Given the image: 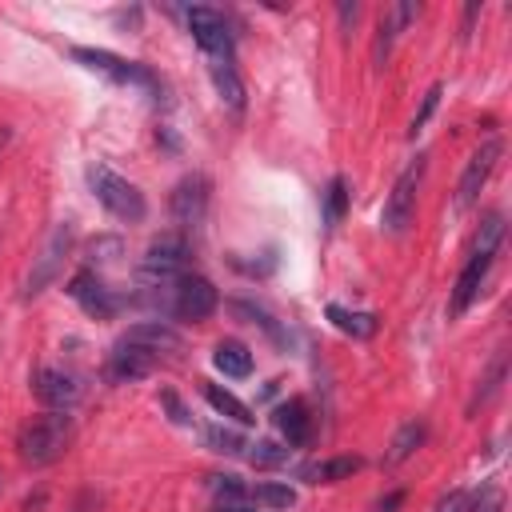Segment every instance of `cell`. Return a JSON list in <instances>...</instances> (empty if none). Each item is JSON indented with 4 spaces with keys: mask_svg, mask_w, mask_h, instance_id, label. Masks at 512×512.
<instances>
[{
    "mask_svg": "<svg viewBox=\"0 0 512 512\" xmlns=\"http://www.w3.org/2000/svg\"><path fill=\"white\" fill-rule=\"evenodd\" d=\"M500 240H504V212H488V216L480 220V228H476L472 252H468V260H464V268H460V276H456V288H452V296H448V316H464L468 304L480 296L484 276H488V268H492V260H496Z\"/></svg>",
    "mask_w": 512,
    "mask_h": 512,
    "instance_id": "6da1fadb",
    "label": "cell"
},
{
    "mask_svg": "<svg viewBox=\"0 0 512 512\" xmlns=\"http://www.w3.org/2000/svg\"><path fill=\"white\" fill-rule=\"evenodd\" d=\"M132 300L164 304V308H168L172 316H180V320H208V316L216 312V304H220L212 280L192 276V272H184V276H176V280H168V284H148V292H144V296H132Z\"/></svg>",
    "mask_w": 512,
    "mask_h": 512,
    "instance_id": "7a4b0ae2",
    "label": "cell"
},
{
    "mask_svg": "<svg viewBox=\"0 0 512 512\" xmlns=\"http://www.w3.org/2000/svg\"><path fill=\"white\" fill-rule=\"evenodd\" d=\"M72 444V416L68 412H44L36 420H28L16 436V448H20V460L32 464V468H44L52 460H60Z\"/></svg>",
    "mask_w": 512,
    "mask_h": 512,
    "instance_id": "3957f363",
    "label": "cell"
},
{
    "mask_svg": "<svg viewBox=\"0 0 512 512\" xmlns=\"http://www.w3.org/2000/svg\"><path fill=\"white\" fill-rule=\"evenodd\" d=\"M88 188H92V196H96L116 220H124V224H140V220L148 216L144 192H140L132 180H124L120 172H112L108 164H88Z\"/></svg>",
    "mask_w": 512,
    "mask_h": 512,
    "instance_id": "277c9868",
    "label": "cell"
},
{
    "mask_svg": "<svg viewBox=\"0 0 512 512\" xmlns=\"http://www.w3.org/2000/svg\"><path fill=\"white\" fill-rule=\"evenodd\" d=\"M188 260H192L188 232H180V228L176 232H160L148 244L144 260H140V280L144 284H168V280H176V276L188 272Z\"/></svg>",
    "mask_w": 512,
    "mask_h": 512,
    "instance_id": "5b68a950",
    "label": "cell"
},
{
    "mask_svg": "<svg viewBox=\"0 0 512 512\" xmlns=\"http://www.w3.org/2000/svg\"><path fill=\"white\" fill-rule=\"evenodd\" d=\"M72 60H80L84 68L116 80V84H132V88H144V92H160V80L152 68H144L140 60H124L108 48H72Z\"/></svg>",
    "mask_w": 512,
    "mask_h": 512,
    "instance_id": "8992f818",
    "label": "cell"
},
{
    "mask_svg": "<svg viewBox=\"0 0 512 512\" xmlns=\"http://www.w3.org/2000/svg\"><path fill=\"white\" fill-rule=\"evenodd\" d=\"M68 244H72V228H68V224H56V228L44 236V248H40V256L32 260V268H28V276H24V288H20L24 300L40 296V292L60 276L64 256H68Z\"/></svg>",
    "mask_w": 512,
    "mask_h": 512,
    "instance_id": "52a82bcc",
    "label": "cell"
},
{
    "mask_svg": "<svg viewBox=\"0 0 512 512\" xmlns=\"http://www.w3.org/2000/svg\"><path fill=\"white\" fill-rule=\"evenodd\" d=\"M68 296L88 312V316H96V320H112L132 296H124V292H116L112 284H104L92 268H84V272H76L72 280H68Z\"/></svg>",
    "mask_w": 512,
    "mask_h": 512,
    "instance_id": "ba28073f",
    "label": "cell"
},
{
    "mask_svg": "<svg viewBox=\"0 0 512 512\" xmlns=\"http://www.w3.org/2000/svg\"><path fill=\"white\" fill-rule=\"evenodd\" d=\"M420 176H424V156L408 160V168L396 176V184H392V192H388V200H384V216H380L388 232H404V228H408V220H412V212H416Z\"/></svg>",
    "mask_w": 512,
    "mask_h": 512,
    "instance_id": "9c48e42d",
    "label": "cell"
},
{
    "mask_svg": "<svg viewBox=\"0 0 512 512\" xmlns=\"http://www.w3.org/2000/svg\"><path fill=\"white\" fill-rule=\"evenodd\" d=\"M500 152H504V144H500V136H492V140H484V144L468 156V164H464V172H460V184H456V212H464V208L476 204V196H480V188L488 184V176H492Z\"/></svg>",
    "mask_w": 512,
    "mask_h": 512,
    "instance_id": "30bf717a",
    "label": "cell"
},
{
    "mask_svg": "<svg viewBox=\"0 0 512 512\" xmlns=\"http://www.w3.org/2000/svg\"><path fill=\"white\" fill-rule=\"evenodd\" d=\"M184 24H188V32H192V40L200 44L204 56L232 52V24H228V16L220 8H204V4L184 8Z\"/></svg>",
    "mask_w": 512,
    "mask_h": 512,
    "instance_id": "8fae6325",
    "label": "cell"
},
{
    "mask_svg": "<svg viewBox=\"0 0 512 512\" xmlns=\"http://www.w3.org/2000/svg\"><path fill=\"white\" fill-rule=\"evenodd\" d=\"M208 196H212V184H208L204 172H188V176L172 188L168 208H172V220L180 224V232H188V228H196V224L204 220V212H208Z\"/></svg>",
    "mask_w": 512,
    "mask_h": 512,
    "instance_id": "7c38bea8",
    "label": "cell"
},
{
    "mask_svg": "<svg viewBox=\"0 0 512 512\" xmlns=\"http://www.w3.org/2000/svg\"><path fill=\"white\" fill-rule=\"evenodd\" d=\"M156 352H148V348H140V344H128V340H120L112 352H108V364H104V376L112 380V384H132V380H144L152 368H156Z\"/></svg>",
    "mask_w": 512,
    "mask_h": 512,
    "instance_id": "4fadbf2b",
    "label": "cell"
},
{
    "mask_svg": "<svg viewBox=\"0 0 512 512\" xmlns=\"http://www.w3.org/2000/svg\"><path fill=\"white\" fill-rule=\"evenodd\" d=\"M32 392L40 404H48L52 412H68L76 400H80V384L72 372H60V368H36L32 372Z\"/></svg>",
    "mask_w": 512,
    "mask_h": 512,
    "instance_id": "5bb4252c",
    "label": "cell"
},
{
    "mask_svg": "<svg viewBox=\"0 0 512 512\" xmlns=\"http://www.w3.org/2000/svg\"><path fill=\"white\" fill-rule=\"evenodd\" d=\"M208 60V76H212V84H216V96L232 108V112H240L244 108V80H240V72H236V52H212V56H204Z\"/></svg>",
    "mask_w": 512,
    "mask_h": 512,
    "instance_id": "9a60e30c",
    "label": "cell"
},
{
    "mask_svg": "<svg viewBox=\"0 0 512 512\" xmlns=\"http://www.w3.org/2000/svg\"><path fill=\"white\" fill-rule=\"evenodd\" d=\"M272 420H276L280 436L288 440V448H304V444L312 440V432H316V420H312V412H308V404H304L300 396L284 400V404L272 412Z\"/></svg>",
    "mask_w": 512,
    "mask_h": 512,
    "instance_id": "2e32d148",
    "label": "cell"
},
{
    "mask_svg": "<svg viewBox=\"0 0 512 512\" xmlns=\"http://www.w3.org/2000/svg\"><path fill=\"white\" fill-rule=\"evenodd\" d=\"M120 340H128V344H140V348H148V352H180V336L168 328V324H160V320H144V324H132Z\"/></svg>",
    "mask_w": 512,
    "mask_h": 512,
    "instance_id": "e0dca14e",
    "label": "cell"
},
{
    "mask_svg": "<svg viewBox=\"0 0 512 512\" xmlns=\"http://www.w3.org/2000/svg\"><path fill=\"white\" fill-rule=\"evenodd\" d=\"M200 396L224 416V420H232V424H256V416H252V408L240 400V396H232L228 388H220V384H212V380H200Z\"/></svg>",
    "mask_w": 512,
    "mask_h": 512,
    "instance_id": "ac0fdd59",
    "label": "cell"
},
{
    "mask_svg": "<svg viewBox=\"0 0 512 512\" xmlns=\"http://www.w3.org/2000/svg\"><path fill=\"white\" fill-rule=\"evenodd\" d=\"M212 364H216L224 376H232V380L252 376V352H248L240 340H220L216 352H212Z\"/></svg>",
    "mask_w": 512,
    "mask_h": 512,
    "instance_id": "d6986e66",
    "label": "cell"
},
{
    "mask_svg": "<svg viewBox=\"0 0 512 512\" xmlns=\"http://www.w3.org/2000/svg\"><path fill=\"white\" fill-rule=\"evenodd\" d=\"M416 12H420L416 4H392V8H384V12H380V24H376V32H380V36H376V60H380V56H388L392 36H396L408 20H416Z\"/></svg>",
    "mask_w": 512,
    "mask_h": 512,
    "instance_id": "ffe728a7",
    "label": "cell"
},
{
    "mask_svg": "<svg viewBox=\"0 0 512 512\" xmlns=\"http://www.w3.org/2000/svg\"><path fill=\"white\" fill-rule=\"evenodd\" d=\"M328 320H332L344 336H356V340H368V336L380 328L376 312H352V308H344V304H328Z\"/></svg>",
    "mask_w": 512,
    "mask_h": 512,
    "instance_id": "44dd1931",
    "label": "cell"
},
{
    "mask_svg": "<svg viewBox=\"0 0 512 512\" xmlns=\"http://www.w3.org/2000/svg\"><path fill=\"white\" fill-rule=\"evenodd\" d=\"M356 468H360V456H328V460L308 464L300 476H304L308 484H336V480H348Z\"/></svg>",
    "mask_w": 512,
    "mask_h": 512,
    "instance_id": "7402d4cb",
    "label": "cell"
},
{
    "mask_svg": "<svg viewBox=\"0 0 512 512\" xmlns=\"http://www.w3.org/2000/svg\"><path fill=\"white\" fill-rule=\"evenodd\" d=\"M424 432H428V428H424L420 420H408V424H404V428L392 436V448H388L384 464H400V460H408V456H412V452L424 444Z\"/></svg>",
    "mask_w": 512,
    "mask_h": 512,
    "instance_id": "603a6c76",
    "label": "cell"
},
{
    "mask_svg": "<svg viewBox=\"0 0 512 512\" xmlns=\"http://www.w3.org/2000/svg\"><path fill=\"white\" fill-rule=\"evenodd\" d=\"M244 500L260 504V508H292V504H296V492H292L288 484L264 480V484H248V496H244Z\"/></svg>",
    "mask_w": 512,
    "mask_h": 512,
    "instance_id": "cb8c5ba5",
    "label": "cell"
},
{
    "mask_svg": "<svg viewBox=\"0 0 512 512\" xmlns=\"http://www.w3.org/2000/svg\"><path fill=\"white\" fill-rule=\"evenodd\" d=\"M344 208H348V184H344V176H332L324 188V224L336 228L344 220Z\"/></svg>",
    "mask_w": 512,
    "mask_h": 512,
    "instance_id": "d4e9b609",
    "label": "cell"
},
{
    "mask_svg": "<svg viewBox=\"0 0 512 512\" xmlns=\"http://www.w3.org/2000/svg\"><path fill=\"white\" fill-rule=\"evenodd\" d=\"M204 440H208V448H212V452H228V456H236V452H244V448H248V440H244L240 432L224 428V424L204 428Z\"/></svg>",
    "mask_w": 512,
    "mask_h": 512,
    "instance_id": "484cf974",
    "label": "cell"
},
{
    "mask_svg": "<svg viewBox=\"0 0 512 512\" xmlns=\"http://www.w3.org/2000/svg\"><path fill=\"white\" fill-rule=\"evenodd\" d=\"M288 452H292V448H280V444H272V440H256V444H248V460H252L256 468H276V464L288 460Z\"/></svg>",
    "mask_w": 512,
    "mask_h": 512,
    "instance_id": "4316f807",
    "label": "cell"
},
{
    "mask_svg": "<svg viewBox=\"0 0 512 512\" xmlns=\"http://www.w3.org/2000/svg\"><path fill=\"white\" fill-rule=\"evenodd\" d=\"M208 488L224 500V504H240L248 496V484H240L236 476H208Z\"/></svg>",
    "mask_w": 512,
    "mask_h": 512,
    "instance_id": "83f0119b",
    "label": "cell"
},
{
    "mask_svg": "<svg viewBox=\"0 0 512 512\" xmlns=\"http://www.w3.org/2000/svg\"><path fill=\"white\" fill-rule=\"evenodd\" d=\"M440 96H444V84H432L428 92H424V100H420V112L412 116V124H408V136H416V132H424V124H428V116L436 112V104H440Z\"/></svg>",
    "mask_w": 512,
    "mask_h": 512,
    "instance_id": "f1b7e54d",
    "label": "cell"
},
{
    "mask_svg": "<svg viewBox=\"0 0 512 512\" xmlns=\"http://www.w3.org/2000/svg\"><path fill=\"white\" fill-rule=\"evenodd\" d=\"M236 312L252 316V324H260V328H264V332H268L276 344H288V332H284V328H276V320H272L264 308H256V304H244V300H240V304H236Z\"/></svg>",
    "mask_w": 512,
    "mask_h": 512,
    "instance_id": "f546056e",
    "label": "cell"
},
{
    "mask_svg": "<svg viewBox=\"0 0 512 512\" xmlns=\"http://www.w3.org/2000/svg\"><path fill=\"white\" fill-rule=\"evenodd\" d=\"M500 508H504V496H500L496 484H480L476 500L468 504V512H500Z\"/></svg>",
    "mask_w": 512,
    "mask_h": 512,
    "instance_id": "4dcf8cb0",
    "label": "cell"
},
{
    "mask_svg": "<svg viewBox=\"0 0 512 512\" xmlns=\"http://www.w3.org/2000/svg\"><path fill=\"white\" fill-rule=\"evenodd\" d=\"M120 252H124L120 236H96V240L88 244V256H92V260H100V264H104V260H116Z\"/></svg>",
    "mask_w": 512,
    "mask_h": 512,
    "instance_id": "1f68e13d",
    "label": "cell"
},
{
    "mask_svg": "<svg viewBox=\"0 0 512 512\" xmlns=\"http://www.w3.org/2000/svg\"><path fill=\"white\" fill-rule=\"evenodd\" d=\"M436 512H468V496L456 488V492H448V496H440V504H436Z\"/></svg>",
    "mask_w": 512,
    "mask_h": 512,
    "instance_id": "d6a6232c",
    "label": "cell"
},
{
    "mask_svg": "<svg viewBox=\"0 0 512 512\" xmlns=\"http://www.w3.org/2000/svg\"><path fill=\"white\" fill-rule=\"evenodd\" d=\"M160 404L172 412V420H176V424H188V412H184V404H180L172 392H160Z\"/></svg>",
    "mask_w": 512,
    "mask_h": 512,
    "instance_id": "836d02e7",
    "label": "cell"
},
{
    "mask_svg": "<svg viewBox=\"0 0 512 512\" xmlns=\"http://www.w3.org/2000/svg\"><path fill=\"white\" fill-rule=\"evenodd\" d=\"M400 504H404V492H400V488H396V492H388V496H384V500H380V504H376V512H396V508H400Z\"/></svg>",
    "mask_w": 512,
    "mask_h": 512,
    "instance_id": "e575fe53",
    "label": "cell"
},
{
    "mask_svg": "<svg viewBox=\"0 0 512 512\" xmlns=\"http://www.w3.org/2000/svg\"><path fill=\"white\" fill-rule=\"evenodd\" d=\"M216 512H248V508H240V504H220Z\"/></svg>",
    "mask_w": 512,
    "mask_h": 512,
    "instance_id": "d590c367",
    "label": "cell"
},
{
    "mask_svg": "<svg viewBox=\"0 0 512 512\" xmlns=\"http://www.w3.org/2000/svg\"><path fill=\"white\" fill-rule=\"evenodd\" d=\"M8 136H12V132H8L4 124H0V152H4V144H8Z\"/></svg>",
    "mask_w": 512,
    "mask_h": 512,
    "instance_id": "8d00e7d4",
    "label": "cell"
}]
</instances>
